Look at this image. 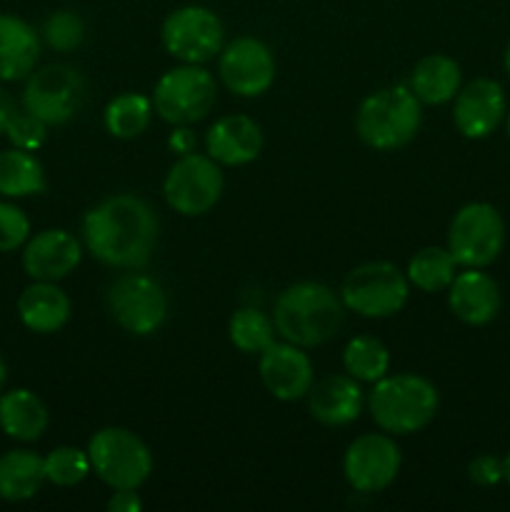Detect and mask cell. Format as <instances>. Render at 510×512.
<instances>
[{"instance_id":"1","label":"cell","mask_w":510,"mask_h":512,"mask_svg":"<svg viewBox=\"0 0 510 512\" xmlns=\"http://www.w3.org/2000/svg\"><path fill=\"white\" fill-rule=\"evenodd\" d=\"M83 240L110 268H143L158 243V218L138 195H113L85 213Z\"/></svg>"},{"instance_id":"2","label":"cell","mask_w":510,"mask_h":512,"mask_svg":"<svg viewBox=\"0 0 510 512\" xmlns=\"http://www.w3.org/2000/svg\"><path fill=\"white\" fill-rule=\"evenodd\" d=\"M343 300L323 283L288 285L275 300V330L288 343L300 348H315L338 333L343 323Z\"/></svg>"},{"instance_id":"3","label":"cell","mask_w":510,"mask_h":512,"mask_svg":"<svg viewBox=\"0 0 510 512\" xmlns=\"http://www.w3.org/2000/svg\"><path fill=\"white\" fill-rule=\"evenodd\" d=\"M370 415L383 433L410 435L423 430L438 413V390L415 373L385 375L368 398Z\"/></svg>"},{"instance_id":"4","label":"cell","mask_w":510,"mask_h":512,"mask_svg":"<svg viewBox=\"0 0 510 512\" xmlns=\"http://www.w3.org/2000/svg\"><path fill=\"white\" fill-rule=\"evenodd\" d=\"M420 100L405 85H390L368 95L355 115L360 140L375 150H395L408 145L420 130Z\"/></svg>"},{"instance_id":"5","label":"cell","mask_w":510,"mask_h":512,"mask_svg":"<svg viewBox=\"0 0 510 512\" xmlns=\"http://www.w3.org/2000/svg\"><path fill=\"white\" fill-rule=\"evenodd\" d=\"M90 468L113 490H138L153 473L148 445L125 428H103L88 443Z\"/></svg>"},{"instance_id":"6","label":"cell","mask_w":510,"mask_h":512,"mask_svg":"<svg viewBox=\"0 0 510 512\" xmlns=\"http://www.w3.org/2000/svg\"><path fill=\"white\" fill-rule=\"evenodd\" d=\"M218 88L203 65L183 63L168 70L153 90L155 113L173 125H193L213 110Z\"/></svg>"},{"instance_id":"7","label":"cell","mask_w":510,"mask_h":512,"mask_svg":"<svg viewBox=\"0 0 510 512\" xmlns=\"http://www.w3.org/2000/svg\"><path fill=\"white\" fill-rule=\"evenodd\" d=\"M408 285V275L393 263H365L345 275L340 300L363 318H390L408 303Z\"/></svg>"},{"instance_id":"8","label":"cell","mask_w":510,"mask_h":512,"mask_svg":"<svg viewBox=\"0 0 510 512\" xmlns=\"http://www.w3.org/2000/svg\"><path fill=\"white\" fill-rule=\"evenodd\" d=\"M505 245L503 215L488 203H468L455 213L448 230V250L463 268H485Z\"/></svg>"},{"instance_id":"9","label":"cell","mask_w":510,"mask_h":512,"mask_svg":"<svg viewBox=\"0 0 510 512\" xmlns=\"http://www.w3.org/2000/svg\"><path fill=\"white\" fill-rule=\"evenodd\" d=\"M223 170L210 155L188 153L175 160L163 183V195L170 208L180 215H203L213 208L223 195Z\"/></svg>"},{"instance_id":"10","label":"cell","mask_w":510,"mask_h":512,"mask_svg":"<svg viewBox=\"0 0 510 512\" xmlns=\"http://www.w3.org/2000/svg\"><path fill=\"white\" fill-rule=\"evenodd\" d=\"M85 98L83 75L65 63H50L28 75L23 105L45 125L68 123Z\"/></svg>"},{"instance_id":"11","label":"cell","mask_w":510,"mask_h":512,"mask_svg":"<svg viewBox=\"0 0 510 512\" xmlns=\"http://www.w3.org/2000/svg\"><path fill=\"white\" fill-rule=\"evenodd\" d=\"M165 50L183 63L203 65L220 55L225 30L218 15L203 5H185L163 20L160 30Z\"/></svg>"},{"instance_id":"12","label":"cell","mask_w":510,"mask_h":512,"mask_svg":"<svg viewBox=\"0 0 510 512\" xmlns=\"http://www.w3.org/2000/svg\"><path fill=\"white\" fill-rule=\"evenodd\" d=\"M108 310L115 323L133 335H150L168 315V298L158 280L148 275H123L108 288Z\"/></svg>"},{"instance_id":"13","label":"cell","mask_w":510,"mask_h":512,"mask_svg":"<svg viewBox=\"0 0 510 512\" xmlns=\"http://www.w3.org/2000/svg\"><path fill=\"white\" fill-rule=\"evenodd\" d=\"M343 473L355 493H380L398 478L400 448L390 435H360L345 450Z\"/></svg>"},{"instance_id":"14","label":"cell","mask_w":510,"mask_h":512,"mask_svg":"<svg viewBox=\"0 0 510 512\" xmlns=\"http://www.w3.org/2000/svg\"><path fill=\"white\" fill-rule=\"evenodd\" d=\"M220 80L240 98H258L273 85L275 58L258 38H238L220 50Z\"/></svg>"},{"instance_id":"15","label":"cell","mask_w":510,"mask_h":512,"mask_svg":"<svg viewBox=\"0 0 510 512\" xmlns=\"http://www.w3.org/2000/svg\"><path fill=\"white\" fill-rule=\"evenodd\" d=\"M260 380L278 400H300L313 388V363L300 345L273 343L260 353Z\"/></svg>"},{"instance_id":"16","label":"cell","mask_w":510,"mask_h":512,"mask_svg":"<svg viewBox=\"0 0 510 512\" xmlns=\"http://www.w3.org/2000/svg\"><path fill=\"white\" fill-rule=\"evenodd\" d=\"M505 118V93L498 80L475 78L458 90L453 105V123L465 138L480 140L495 133Z\"/></svg>"},{"instance_id":"17","label":"cell","mask_w":510,"mask_h":512,"mask_svg":"<svg viewBox=\"0 0 510 512\" xmlns=\"http://www.w3.org/2000/svg\"><path fill=\"white\" fill-rule=\"evenodd\" d=\"M80 243L68 230H43L28 240L23 250V268L33 280L58 283L68 278L80 263Z\"/></svg>"},{"instance_id":"18","label":"cell","mask_w":510,"mask_h":512,"mask_svg":"<svg viewBox=\"0 0 510 512\" xmlns=\"http://www.w3.org/2000/svg\"><path fill=\"white\" fill-rule=\"evenodd\" d=\"M448 305L465 325H488L500 313V288L480 268H465L448 285Z\"/></svg>"},{"instance_id":"19","label":"cell","mask_w":510,"mask_h":512,"mask_svg":"<svg viewBox=\"0 0 510 512\" xmlns=\"http://www.w3.org/2000/svg\"><path fill=\"white\" fill-rule=\"evenodd\" d=\"M205 148L220 165H248L263 150V130L248 115H225L210 125Z\"/></svg>"},{"instance_id":"20","label":"cell","mask_w":510,"mask_h":512,"mask_svg":"<svg viewBox=\"0 0 510 512\" xmlns=\"http://www.w3.org/2000/svg\"><path fill=\"white\" fill-rule=\"evenodd\" d=\"M363 390L353 375H330L308 390V408L318 423L340 428L363 413Z\"/></svg>"},{"instance_id":"21","label":"cell","mask_w":510,"mask_h":512,"mask_svg":"<svg viewBox=\"0 0 510 512\" xmlns=\"http://www.w3.org/2000/svg\"><path fill=\"white\" fill-rule=\"evenodd\" d=\"M40 58V38L25 20L0 13V80L28 78Z\"/></svg>"},{"instance_id":"22","label":"cell","mask_w":510,"mask_h":512,"mask_svg":"<svg viewBox=\"0 0 510 512\" xmlns=\"http://www.w3.org/2000/svg\"><path fill=\"white\" fill-rule=\"evenodd\" d=\"M18 315L25 328L33 333H58L70 318V300L55 283L35 280L20 293Z\"/></svg>"},{"instance_id":"23","label":"cell","mask_w":510,"mask_h":512,"mask_svg":"<svg viewBox=\"0 0 510 512\" xmlns=\"http://www.w3.org/2000/svg\"><path fill=\"white\" fill-rule=\"evenodd\" d=\"M0 428L10 438L33 443L48 428V408L30 390H10L0 395Z\"/></svg>"},{"instance_id":"24","label":"cell","mask_w":510,"mask_h":512,"mask_svg":"<svg viewBox=\"0 0 510 512\" xmlns=\"http://www.w3.org/2000/svg\"><path fill=\"white\" fill-rule=\"evenodd\" d=\"M460 65L448 55H425L410 75V90L420 103L443 105L453 100L460 90Z\"/></svg>"},{"instance_id":"25","label":"cell","mask_w":510,"mask_h":512,"mask_svg":"<svg viewBox=\"0 0 510 512\" xmlns=\"http://www.w3.org/2000/svg\"><path fill=\"white\" fill-rule=\"evenodd\" d=\"M45 483V458L33 450H10L0 458V498L23 503L35 498Z\"/></svg>"},{"instance_id":"26","label":"cell","mask_w":510,"mask_h":512,"mask_svg":"<svg viewBox=\"0 0 510 512\" xmlns=\"http://www.w3.org/2000/svg\"><path fill=\"white\" fill-rule=\"evenodd\" d=\"M45 190V170L30 150L10 148L0 153V195L25 198Z\"/></svg>"},{"instance_id":"27","label":"cell","mask_w":510,"mask_h":512,"mask_svg":"<svg viewBox=\"0 0 510 512\" xmlns=\"http://www.w3.org/2000/svg\"><path fill=\"white\" fill-rule=\"evenodd\" d=\"M455 260L448 248H438V245H428V248L418 250L408 263V283L423 293H440L448 288L455 278Z\"/></svg>"},{"instance_id":"28","label":"cell","mask_w":510,"mask_h":512,"mask_svg":"<svg viewBox=\"0 0 510 512\" xmlns=\"http://www.w3.org/2000/svg\"><path fill=\"white\" fill-rule=\"evenodd\" d=\"M150 115H153V100L138 93H123L110 100L105 108V128L115 138L133 140L145 133Z\"/></svg>"},{"instance_id":"29","label":"cell","mask_w":510,"mask_h":512,"mask_svg":"<svg viewBox=\"0 0 510 512\" xmlns=\"http://www.w3.org/2000/svg\"><path fill=\"white\" fill-rule=\"evenodd\" d=\"M343 365L348 375H353L360 383H378L388 373L390 353L378 338L360 335V338H353L345 345Z\"/></svg>"},{"instance_id":"30","label":"cell","mask_w":510,"mask_h":512,"mask_svg":"<svg viewBox=\"0 0 510 512\" xmlns=\"http://www.w3.org/2000/svg\"><path fill=\"white\" fill-rule=\"evenodd\" d=\"M230 343L240 350V353H263L268 345L275 343V323L265 313L255 308H240L235 310L233 318L228 323Z\"/></svg>"},{"instance_id":"31","label":"cell","mask_w":510,"mask_h":512,"mask_svg":"<svg viewBox=\"0 0 510 512\" xmlns=\"http://www.w3.org/2000/svg\"><path fill=\"white\" fill-rule=\"evenodd\" d=\"M90 458L88 453L78 448H55L53 453L45 455V480L60 488H73V485L83 483L90 473Z\"/></svg>"},{"instance_id":"32","label":"cell","mask_w":510,"mask_h":512,"mask_svg":"<svg viewBox=\"0 0 510 512\" xmlns=\"http://www.w3.org/2000/svg\"><path fill=\"white\" fill-rule=\"evenodd\" d=\"M45 43L53 50H73L83 43L85 23L73 10H58L43 25Z\"/></svg>"},{"instance_id":"33","label":"cell","mask_w":510,"mask_h":512,"mask_svg":"<svg viewBox=\"0 0 510 512\" xmlns=\"http://www.w3.org/2000/svg\"><path fill=\"white\" fill-rule=\"evenodd\" d=\"M30 220L25 218L23 210L13 203L0 200V253L18 250L28 240Z\"/></svg>"},{"instance_id":"34","label":"cell","mask_w":510,"mask_h":512,"mask_svg":"<svg viewBox=\"0 0 510 512\" xmlns=\"http://www.w3.org/2000/svg\"><path fill=\"white\" fill-rule=\"evenodd\" d=\"M45 128L48 125L43 123L40 118H35L33 113H28V110H23V113H15V118L10 120L8 130H5V135H8V140L13 143V148H20V150H38L40 145L45 143Z\"/></svg>"},{"instance_id":"35","label":"cell","mask_w":510,"mask_h":512,"mask_svg":"<svg viewBox=\"0 0 510 512\" xmlns=\"http://www.w3.org/2000/svg\"><path fill=\"white\" fill-rule=\"evenodd\" d=\"M468 475L473 483L478 485H495L503 480V460H498L495 455H478L475 460H470Z\"/></svg>"},{"instance_id":"36","label":"cell","mask_w":510,"mask_h":512,"mask_svg":"<svg viewBox=\"0 0 510 512\" xmlns=\"http://www.w3.org/2000/svg\"><path fill=\"white\" fill-rule=\"evenodd\" d=\"M140 508H143V503H140L135 488L115 490L113 498L108 500V510L110 512H140Z\"/></svg>"},{"instance_id":"37","label":"cell","mask_w":510,"mask_h":512,"mask_svg":"<svg viewBox=\"0 0 510 512\" xmlns=\"http://www.w3.org/2000/svg\"><path fill=\"white\" fill-rule=\"evenodd\" d=\"M170 148L175 150V153H180V155H188V153H193L195 150V135L190 133L188 128H185V125H180L178 130H175L173 135H170Z\"/></svg>"},{"instance_id":"38","label":"cell","mask_w":510,"mask_h":512,"mask_svg":"<svg viewBox=\"0 0 510 512\" xmlns=\"http://www.w3.org/2000/svg\"><path fill=\"white\" fill-rule=\"evenodd\" d=\"M18 113V103L13 100V95L5 88H0V133H5L10 125V120Z\"/></svg>"},{"instance_id":"39","label":"cell","mask_w":510,"mask_h":512,"mask_svg":"<svg viewBox=\"0 0 510 512\" xmlns=\"http://www.w3.org/2000/svg\"><path fill=\"white\" fill-rule=\"evenodd\" d=\"M503 478L510 483V453L505 455V460H503Z\"/></svg>"},{"instance_id":"40","label":"cell","mask_w":510,"mask_h":512,"mask_svg":"<svg viewBox=\"0 0 510 512\" xmlns=\"http://www.w3.org/2000/svg\"><path fill=\"white\" fill-rule=\"evenodd\" d=\"M5 378H8V370H5V363H3V358H0V390H3V385H5Z\"/></svg>"},{"instance_id":"41","label":"cell","mask_w":510,"mask_h":512,"mask_svg":"<svg viewBox=\"0 0 510 512\" xmlns=\"http://www.w3.org/2000/svg\"><path fill=\"white\" fill-rule=\"evenodd\" d=\"M505 70H508L510 75V43H508V50H505Z\"/></svg>"},{"instance_id":"42","label":"cell","mask_w":510,"mask_h":512,"mask_svg":"<svg viewBox=\"0 0 510 512\" xmlns=\"http://www.w3.org/2000/svg\"><path fill=\"white\" fill-rule=\"evenodd\" d=\"M508 135H510V113H508Z\"/></svg>"}]
</instances>
